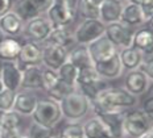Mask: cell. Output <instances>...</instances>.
<instances>
[{
  "label": "cell",
  "instance_id": "6da1fadb",
  "mask_svg": "<svg viewBox=\"0 0 153 138\" xmlns=\"http://www.w3.org/2000/svg\"><path fill=\"white\" fill-rule=\"evenodd\" d=\"M137 97L131 95L126 88L107 87L91 101V111L95 116L111 113L116 111H126L136 107Z\"/></svg>",
  "mask_w": 153,
  "mask_h": 138
},
{
  "label": "cell",
  "instance_id": "7a4b0ae2",
  "mask_svg": "<svg viewBox=\"0 0 153 138\" xmlns=\"http://www.w3.org/2000/svg\"><path fill=\"white\" fill-rule=\"evenodd\" d=\"M59 107L63 118L70 123H78L91 111V101L78 89H75L59 101Z\"/></svg>",
  "mask_w": 153,
  "mask_h": 138
},
{
  "label": "cell",
  "instance_id": "3957f363",
  "mask_svg": "<svg viewBox=\"0 0 153 138\" xmlns=\"http://www.w3.org/2000/svg\"><path fill=\"white\" fill-rule=\"evenodd\" d=\"M45 16L53 28H69L76 17V0H54Z\"/></svg>",
  "mask_w": 153,
  "mask_h": 138
},
{
  "label": "cell",
  "instance_id": "277c9868",
  "mask_svg": "<svg viewBox=\"0 0 153 138\" xmlns=\"http://www.w3.org/2000/svg\"><path fill=\"white\" fill-rule=\"evenodd\" d=\"M32 118H33V123L40 124L46 128H50V129H54V126L62 118V112H61V107H59V103L50 100V99L38 100L37 107L34 109L33 114H32Z\"/></svg>",
  "mask_w": 153,
  "mask_h": 138
},
{
  "label": "cell",
  "instance_id": "5b68a950",
  "mask_svg": "<svg viewBox=\"0 0 153 138\" xmlns=\"http://www.w3.org/2000/svg\"><path fill=\"white\" fill-rule=\"evenodd\" d=\"M104 30L106 25L100 20H82L73 32V36L76 45L87 46L92 41L104 36Z\"/></svg>",
  "mask_w": 153,
  "mask_h": 138
},
{
  "label": "cell",
  "instance_id": "8992f818",
  "mask_svg": "<svg viewBox=\"0 0 153 138\" xmlns=\"http://www.w3.org/2000/svg\"><path fill=\"white\" fill-rule=\"evenodd\" d=\"M152 123L146 118L141 109H132L124 114V134L131 138H140L151 129Z\"/></svg>",
  "mask_w": 153,
  "mask_h": 138
},
{
  "label": "cell",
  "instance_id": "52a82bcc",
  "mask_svg": "<svg viewBox=\"0 0 153 138\" xmlns=\"http://www.w3.org/2000/svg\"><path fill=\"white\" fill-rule=\"evenodd\" d=\"M52 30H53L52 22L48 20L45 15H42L25 22L23 36L27 38V41H32V42L42 45Z\"/></svg>",
  "mask_w": 153,
  "mask_h": 138
},
{
  "label": "cell",
  "instance_id": "ba28073f",
  "mask_svg": "<svg viewBox=\"0 0 153 138\" xmlns=\"http://www.w3.org/2000/svg\"><path fill=\"white\" fill-rule=\"evenodd\" d=\"M133 34H135V29L127 27L126 24H123V22H120V21L112 22V24H107L106 30H104V36L119 50L132 46Z\"/></svg>",
  "mask_w": 153,
  "mask_h": 138
},
{
  "label": "cell",
  "instance_id": "9c48e42d",
  "mask_svg": "<svg viewBox=\"0 0 153 138\" xmlns=\"http://www.w3.org/2000/svg\"><path fill=\"white\" fill-rule=\"evenodd\" d=\"M87 50H88V54H90L91 61L94 65L104 62V61H108L119 53V49L106 36H102L98 40L88 44Z\"/></svg>",
  "mask_w": 153,
  "mask_h": 138
},
{
  "label": "cell",
  "instance_id": "30bf717a",
  "mask_svg": "<svg viewBox=\"0 0 153 138\" xmlns=\"http://www.w3.org/2000/svg\"><path fill=\"white\" fill-rule=\"evenodd\" d=\"M41 46H42V65L45 66V69L57 71L63 63L68 62L69 50H66L65 47L52 44H42Z\"/></svg>",
  "mask_w": 153,
  "mask_h": 138
},
{
  "label": "cell",
  "instance_id": "8fae6325",
  "mask_svg": "<svg viewBox=\"0 0 153 138\" xmlns=\"http://www.w3.org/2000/svg\"><path fill=\"white\" fill-rule=\"evenodd\" d=\"M17 63L21 69L27 66L42 65V46L40 44L32 42V41L23 42L17 58Z\"/></svg>",
  "mask_w": 153,
  "mask_h": 138
},
{
  "label": "cell",
  "instance_id": "7c38bea8",
  "mask_svg": "<svg viewBox=\"0 0 153 138\" xmlns=\"http://www.w3.org/2000/svg\"><path fill=\"white\" fill-rule=\"evenodd\" d=\"M149 86H151V80L146 78L145 74L139 69L128 71L126 78H124V88L136 97L146 94V91L149 89Z\"/></svg>",
  "mask_w": 153,
  "mask_h": 138
},
{
  "label": "cell",
  "instance_id": "4fadbf2b",
  "mask_svg": "<svg viewBox=\"0 0 153 138\" xmlns=\"http://www.w3.org/2000/svg\"><path fill=\"white\" fill-rule=\"evenodd\" d=\"M21 75H23V70L19 66L17 61H15V62H3L0 80H1L4 88L17 92L21 86Z\"/></svg>",
  "mask_w": 153,
  "mask_h": 138
},
{
  "label": "cell",
  "instance_id": "5bb4252c",
  "mask_svg": "<svg viewBox=\"0 0 153 138\" xmlns=\"http://www.w3.org/2000/svg\"><path fill=\"white\" fill-rule=\"evenodd\" d=\"M124 1L122 0H103L99 5V20L104 25L120 21Z\"/></svg>",
  "mask_w": 153,
  "mask_h": 138
},
{
  "label": "cell",
  "instance_id": "9a60e30c",
  "mask_svg": "<svg viewBox=\"0 0 153 138\" xmlns=\"http://www.w3.org/2000/svg\"><path fill=\"white\" fill-rule=\"evenodd\" d=\"M40 99L32 91H21L16 94L13 111L20 116H32L34 109L37 107V103Z\"/></svg>",
  "mask_w": 153,
  "mask_h": 138
},
{
  "label": "cell",
  "instance_id": "2e32d148",
  "mask_svg": "<svg viewBox=\"0 0 153 138\" xmlns=\"http://www.w3.org/2000/svg\"><path fill=\"white\" fill-rule=\"evenodd\" d=\"M94 67L97 70V72L99 74V76L104 80H115V79L120 78L124 71L122 62H120L119 53L108 61H104V62L94 65Z\"/></svg>",
  "mask_w": 153,
  "mask_h": 138
},
{
  "label": "cell",
  "instance_id": "e0dca14e",
  "mask_svg": "<svg viewBox=\"0 0 153 138\" xmlns=\"http://www.w3.org/2000/svg\"><path fill=\"white\" fill-rule=\"evenodd\" d=\"M25 22L15 11H9L0 17V29L7 37H17L23 34Z\"/></svg>",
  "mask_w": 153,
  "mask_h": 138
},
{
  "label": "cell",
  "instance_id": "ac0fdd59",
  "mask_svg": "<svg viewBox=\"0 0 153 138\" xmlns=\"http://www.w3.org/2000/svg\"><path fill=\"white\" fill-rule=\"evenodd\" d=\"M21 86L24 91H36L42 89V69L41 66H27L23 67Z\"/></svg>",
  "mask_w": 153,
  "mask_h": 138
},
{
  "label": "cell",
  "instance_id": "d6986e66",
  "mask_svg": "<svg viewBox=\"0 0 153 138\" xmlns=\"http://www.w3.org/2000/svg\"><path fill=\"white\" fill-rule=\"evenodd\" d=\"M132 47L141 51L144 57L153 54V29L143 25L140 29L135 30L132 40Z\"/></svg>",
  "mask_w": 153,
  "mask_h": 138
},
{
  "label": "cell",
  "instance_id": "ffe728a7",
  "mask_svg": "<svg viewBox=\"0 0 153 138\" xmlns=\"http://www.w3.org/2000/svg\"><path fill=\"white\" fill-rule=\"evenodd\" d=\"M120 22L126 24L127 27H129V28L143 27L145 22V17H144V13H143L141 8H140V5L135 4V3H132V1L124 3Z\"/></svg>",
  "mask_w": 153,
  "mask_h": 138
},
{
  "label": "cell",
  "instance_id": "44dd1931",
  "mask_svg": "<svg viewBox=\"0 0 153 138\" xmlns=\"http://www.w3.org/2000/svg\"><path fill=\"white\" fill-rule=\"evenodd\" d=\"M124 114H126V111H116V112H111V113H106L97 117H99L103 121V124L111 131L114 138H123L124 137V128H123Z\"/></svg>",
  "mask_w": 153,
  "mask_h": 138
},
{
  "label": "cell",
  "instance_id": "7402d4cb",
  "mask_svg": "<svg viewBox=\"0 0 153 138\" xmlns=\"http://www.w3.org/2000/svg\"><path fill=\"white\" fill-rule=\"evenodd\" d=\"M44 44L57 45V46L65 47L66 50H71L76 45L73 32L69 28H53V30L50 32V34L48 36L46 41Z\"/></svg>",
  "mask_w": 153,
  "mask_h": 138
},
{
  "label": "cell",
  "instance_id": "603a6c76",
  "mask_svg": "<svg viewBox=\"0 0 153 138\" xmlns=\"http://www.w3.org/2000/svg\"><path fill=\"white\" fill-rule=\"evenodd\" d=\"M82 126H83L85 138H114L103 121L97 116L88 118Z\"/></svg>",
  "mask_w": 153,
  "mask_h": 138
},
{
  "label": "cell",
  "instance_id": "cb8c5ba5",
  "mask_svg": "<svg viewBox=\"0 0 153 138\" xmlns=\"http://www.w3.org/2000/svg\"><path fill=\"white\" fill-rule=\"evenodd\" d=\"M119 57H120L123 70H127V71L137 70L141 66L143 61H144V55H143L141 51H139L137 49H135L132 46L126 47V49H120Z\"/></svg>",
  "mask_w": 153,
  "mask_h": 138
},
{
  "label": "cell",
  "instance_id": "d4e9b609",
  "mask_svg": "<svg viewBox=\"0 0 153 138\" xmlns=\"http://www.w3.org/2000/svg\"><path fill=\"white\" fill-rule=\"evenodd\" d=\"M21 44L13 37H5L0 42V61L1 62H15L19 58Z\"/></svg>",
  "mask_w": 153,
  "mask_h": 138
},
{
  "label": "cell",
  "instance_id": "484cf974",
  "mask_svg": "<svg viewBox=\"0 0 153 138\" xmlns=\"http://www.w3.org/2000/svg\"><path fill=\"white\" fill-rule=\"evenodd\" d=\"M68 62L74 65L78 70L85 69V67L94 66L90 54H88L87 46H83V45H75L71 50H69Z\"/></svg>",
  "mask_w": 153,
  "mask_h": 138
},
{
  "label": "cell",
  "instance_id": "4316f807",
  "mask_svg": "<svg viewBox=\"0 0 153 138\" xmlns=\"http://www.w3.org/2000/svg\"><path fill=\"white\" fill-rule=\"evenodd\" d=\"M76 15L82 20H99V5L91 0H76Z\"/></svg>",
  "mask_w": 153,
  "mask_h": 138
},
{
  "label": "cell",
  "instance_id": "83f0119b",
  "mask_svg": "<svg viewBox=\"0 0 153 138\" xmlns=\"http://www.w3.org/2000/svg\"><path fill=\"white\" fill-rule=\"evenodd\" d=\"M78 71L74 65H71L70 62H66L57 70L58 78L61 82H63L65 84L70 86V87L76 88V78H78Z\"/></svg>",
  "mask_w": 153,
  "mask_h": 138
},
{
  "label": "cell",
  "instance_id": "f1b7e54d",
  "mask_svg": "<svg viewBox=\"0 0 153 138\" xmlns=\"http://www.w3.org/2000/svg\"><path fill=\"white\" fill-rule=\"evenodd\" d=\"M12 11H15L16 13L23 18L24 22L32 20V18H36L38 16H41L38 12L34 9L27 0H15L13 1V8Z\"/></svg>",
  "mask_w": 153,
  "mask_h": 138
},
{
  "label": "cell",
  "instance_id": "f546056e",
  "mask_svg": "<svg viewBox=\"0 0 153 138\" xmlns=\"http://www.w3.org/2000/svg\"><path fill=\"white\" fill-rule=\"evenodd\" d=\"M102 80L99 74L97 72L94 66L85 67L78 71V78H76V87H82V86H88L94 84V83Z\"/></svg>",
  "mask_w": 153,
  "mask_h": 138
},
{
  "label": "cell",
  "instance_id": "4dcf8cb0",
  "mask_svg": "<svg viewBox=\"0 0 153 138\" xmlns=\"http://www.w3.org/2000/svg\"><path fill=\"white\" fill-rule=\"evenodd\" d=\"M21 116L12 111L0 112V128L1 129H20Z\"/></svg>",
  "mask_w": 153,
  "mask_h": 138
},
{
  "label": "cell",
  "instance_id": "1f68e13d",
  "mask_svg": "<svg viewBox=\"0 0 153 138\" xmlns=\"http://www.w3.org/2000/svg\"><path fill=\"white\" fill-rule=\"evenodd\" d=\"M107 87H110L108 82H107V80H104V79H102V80H99V82L94 83V84H88V86H82V87H76V89H78L81 94H83L90 101H92L98 95L100 94L102 91H103V89H106Z\"/></svg>",
  "mask_w": 153,
  "mask_h": 138
},
{
  "label": "cell",
  "instance_id": "d6a6232c",
  "mask_svg": "<svg viewBox=\"0 0 153 138\" xmlns=\"http://www.w3.org/2000/svg\"><path fill=\"white\" fill-rule=\"evenodd\" d=\"M75 89H76V88L70 87V86L65 84L63 82H61V80H59L58 84H57L56 87H53L52 89H50V91H48L46 95H48V99H50V100H54V101L59 103V101L62 100V99H65L69 94H71V92L75 91Z\"/></svg>",
  "mask_w": 153,
  "mask_h": 138
},
{
  "label": "cell",
  "instance_id": "836d02e7",
  "mask_svg": "<svg viewBox=\"0 0 153 138\" xmlns=\"http://www.w3.org/2000/svg\"><path fill=\"white\" fill-rule=\"evenodd\" d=\"M61 138H85L83 126L78 123H70L58 133Z\"/></svg>",
  "mask_w": 153,
  "mask_h": 138
},
{
  "label": "cell",
  "instance_id": "e575fe53",
  "mask_svg": "<svg viewBox=\"0 0 153 138\" xmlns=\"http://www.w3.org/2000/svg\"><path fill=\"white\" fill-rule=\"evenodd\" d=\"M27 136L29 138H50L52 136H54V129L42 126V125L36 123H32L29 129H28Z\"/></svg>",
  "mask_w": 153,
  "mask_h": 138
},
{
  "label": "cell",
  "instance_id": "d590c367",
  "mask_svg": "<svg viewBox=\"0 0 153 138\" xmlns=\"http://www.w3.org/2000/svg\"><path fill=\"white\" fill-rule=\"evenodd\" d=\"M59 83L58 74L54 70L49 69H42V89L45 92L50 91L53 87H56Z\"/></svg>",
  "mask_w": 153,
  "mask_h": 138
},
{
  "label": "cell",
  "instance_id": "8d00e7d4",
  "mask_svg": "<svg viewBox=\"0 0 153 138\" xmlns=\"http://www.w3.org/2000/svg\"><path fill=\"white\" fill-rule=\"evenodd\" d=\"M17 92L11 91V89L4 88L0 92V112L4 111H12L15 104V97Z\"/></svg>",
  "mask_w": 153,
  "mask_h": 138
},
{
  "label": "cell",
  "instance_id": "74e56055",
  "mask_svg": "<svg viewBox=\"0 0 153 138\" xmlns=\"http://www.w3.org/2000/svg\"><path fill=\"white\" fill-rule=\"evenodd\" d=\"M27 1L29 3L34 9H36L38 13L42 16V15H45L48 12V9L52 7L54 0H27Z\"/></svg>",
  "mask_w": 153,
  "mask_h": 138
},
{
  "label": "cell",
  "instance_id": "f35d334b",
  "mask_svg": "<svg viewBox=\"0 0 153 138\" xmlns=\"http://www.w3.org/2000/svg\"><path fill=\"white\" fill-rule=\"evenodd\" d=\"M129 1L135 3V4L140 5L143 13H144L145 21L148 20L149 17L153 16V0H129Z\"/></svg>",
  "mask_w": 153,
  "mask_h": 138
},
{
  "label": "cell",
  "instance_id": "ab89813d",
  "mask_svg": "<svg viewBox=\"0 0 153 138\" xmlns=\"http://www.w3.org/2000/svg\"><path fill=\"white\" fill-rule=\"evenodd\" d=\"M139 70H141L146 75V78L153 82V55L144 57V61H143L141 66L139 67Z\"/></svg>",
  "mask_w": 153,
  "mask_h": 138
},
{
  "label": "cell",
  "instance_id": "60d3db41",
  "mask_svg": "<svg viewBox=\"0 0 153 138\" xmlns=\"http://www.w3.org/2000/svg\"><path fill=\"white\" fill-rule=\"evenodd\" d=\"M141 111L146 116V118H148L151 123H153V95L152 94L143 100Z\"/></svg>",
  "mask_w": 153,
  "mask_h": 138
},
{
  "label": "cell",
  "instance_id": "b9f144b4",
  "mask_svg": "<svg viewBox=\"0 0 153 138\" xmlns=\"http://www.w3.org/2000/svg\"><path fill=\"white\" fill-rule=\"evenodd\" d=\"M23 133L20 129H1L0 138H21Z\"/></svg>",
  "mask_w": 153,
  "mask_h": 138
},
{
  "label": "cell",
  "instance_id": "7bdbcfd3",
  "mask_svg": "<svg viewBox=\"0 0 153 138\" xmlns=\"http://www.w3.org/2000/svg\"><path fill=\"white\" fill-rule=\"evenodd\" d=\"M15 0H0V17L4 16L7 12L12 11Z\"/></svg>",
  "mask_w": 153,
  "mask_h": 138
},
{
  "label": "cell",
  "instance_id": "ee69618b",
  "mask_svg": "<svg viewBox=\"0 0 153 138\" xmlns=\"http://www.w3.org/2000/svg\"><path fill=\"white\" fill-rule=\"evenodd\" d=\"M144 27H148V28H152V29H153V16H152V17H149L148 20L144 22Z\"/></svg>",
  "mask_w": 153,
  "mask_h": 138
},
{
  "label": "cell",
  "instance_id": "f6af8a7d",
  "mask_svg": "<svg viewBox=\"0 0 153 138\" xmlns=\"http://www.w3.org/2000/svg\"><path fill=\"white\" fill-rule=\"evenodd\" d=\"M140 138H153V131H152V126H151V129H149L148 131H146L145 134H143Z\"/></svg>",
  "mask_w": 153,
  "mask_h": 138
},
{
  "label": "cell",
  "instance_id": "bcb514c9",
  "mask_svg": "<svg viewBox=\"0 0 153 138\" xmlns=\"http://www.w3.org/2000/svg\"><path fill=\"white\" fill-rule=\"evenodd\" d=\"M5 37H7V36H5V34H4V33H3V30H1V29H0V42H1V41H3V40H4V38H5Z\"/></svg>",
  "mask_w": 153,
  "mask_h": 138
},
{
  "label": "cell",
  "instance_id": "7dc6e473",
  "mask_svg": "<svg viewBox=\"0 0 153 138\" xmlns=\"http://www.w3.org/2000/svg\"><path fill=\"white\" fill-rule=\"evenodd\" d=\"M91 1H92V3H95L97 5H100V3L103 1V0H91Z\"/></svg>",
  "mask_w": 153,
  "mask_h": 138
},
{
  "label": "cell",
  "instance_id": "c3c4849f",
  "mask_svg": "<svg viewBox=\"0 0 153 138\" xmlns=\"http://www.w3.org/2000/svg\"><path fill=\"white\" fill-rule=\"evenodd\" d=\"M4 89V86H3V83H1V80H0V92Z\"/></svg>",
  "mask_w": 153,
  "mask_h": 138
},
{
  "label": "cell",
  "instance_id": "681fc988",
  "mask_svg": "<svg viewBox=\"0 0 153 138\" xmlns=\"http://www.w3.org/2000/svg\"><path fill=\"white\" fill-rule=\"evenodd\" d=\"M50 138H61V137H59V136H58V134H54V136H52V137H50Z\"/></svg>",
  "mask_w": 153,
  "mask_h": 138
},
{
  "label": "cell",
  "instance_id": "f907efd6",
  "mask_svg": "<svg viewBox=\"0 0 153 138\" xmlns=\"http://www.w3.org/2000/svg\"><path fill=\"white\" fill-rule=\"evenodd\" d=\"M1 66H3V62L0 61V75H1Z\"/></svg>",
  "mask_w": 153,
  "mask_h": 138
},
{
  "label": "cell",
  "instance_id": "816d5d0a",
  "mask_svg": "<svg viewBox=\"0 0 153 138\" xmlns=\"http://www.w3.org/2000/svg\"><path fill=\"white\" fill-rule=\"evenodd\" d=\"M21 138H29V137H28V136H23V137H21Z\"/></svg>",
  "mask_w": 153,
  "mask_h": 138
},
{
  "label": "cell",
  "instance_id": "f5cc1de1",
  "mask_svg": "<svg viewBox=\"0 0 153 138\" xmlns=\"http://www.w3.org/2000/svg\"><path fill=\"white\" fill-rule=\"evenodd\" d=\"M122 1H124V3H126V1H129V0H122Z\"/></svg>",
  "mask_w": 153,
  "mask_h": 138
},
{
  "label": "cell",
  "instance_id": "db71d44e",
  "mask_svg": "<svg viewBox=\"0 0 153 138\" xmlns=\"http://www.w3.org/2000/svg\"><path fill=\"white\" fill-rule=\"evenodd\" d=\"M0 131H1V128H0Z\"/></svg>",
  "mask_w": 153,
  "mask_h": 138
}]
</instances>
